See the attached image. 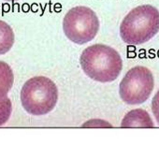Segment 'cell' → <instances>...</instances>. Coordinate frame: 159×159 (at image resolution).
I'll use <instances>...</instances> for the list:
<instances>
[{"label":"cell","instance_id":"obj_8","mask_svg":"<svg viewBox=\"0 0 159 159\" xmlns=\"http://www.w3.org/2000/svg\"><path fill=\"white\" fill-rule=\"evenodd\" d=\"M15 36L11 26L6 22L0 20V55L11 51L14 44Z\"/></svg>","mask_w":159,"mask_h":159},{"label":"cell","instance_id":"obj_11","mask_svg":"<svg viewBox=\"0 0 159 159\" xmlns=\"http://www.w3.org/2000/svg\"><path fill=\"white\" fill-rule=\"evenodd\" d=\"M6 1H16V0H6Z\"/></svg>","mask_w":159,"mask_h":159},{"label":"cell","instance_id":"obj_1","mask_svg":"<svg viewBox=\"0 0 159 159\" xmlns=\"http://www.w3.org/2000/svg\"><path fill=\"white\" fill-rule=\"evenodd\" d=\"M80 64L85 75L98 83L115 81L123 68L120 53L105 44H94L84 49Z\"/></svg>","mask_w":159,"mask_h":159},{"label":"cell","instance_id":"obj_10","mask_svg":"<svg viewBox=\"0 0 159 159\" xmlns=\"http://www.w3.org/2000/svg\"><path fill=\"white\" fill-rule=\"evenodd\" d=\"M152 111L154 115V118L159 125V90L154 95L152 100Z\"/></svg>","mask_w":159,"mask_h":159},{"label":"cell","instance_id":"obj_5","mask_svg":"<svg viewBox=\"0 0 159 159\" xmlns=\"http://www.w3.org/2000/svg\"><path fill=\"white\" fill-rule=\"evenodd\" d=\"M154 87V79L152 71L142 66L130 68L119 86L121 99L128 105L142 104L150 98Z\"/></svg>","mask_w":159,"mask_h":159},{"label":"cell","instance_id":"obj_7","mask_svg":"<svg viewBox=\"0 0 159 159\" xmlns=\"http://www.w3.org/2000/svg\"><path fill=\"white\" fill-rule=\"evenodd\" d=\"M14 74L12 68L4 61H0V100L8 97L13 86Z\"/></svg>","mask_w":159,"mask_h":159},{"label":"cell","instance_id":"obj_9","mask_svg":"<svg viewBox=\"0 0 159 159\" xmlns=\"http://www.w3.org/2000/svg\"><path fill=\"white\" fill-rule=\"evenodd\" d=\"M12 112L11 100L7 97L0 100V126L4 125L11 118Z\"/></svg>","mask_w":159,"mask_h":159},{"label":"cell","instance_id":"obj_6","mask_svg":"<svg viewBox=\"0 0 159 159\" xmlns=\"http://www.w3.org/2000/svg\"><path fill=\"white\" fill-rule=\"evenodd\" d=\"M122 127H153L152 118L149 113L141 109L130 111L125 114L121 123Z\"/></svg>","mask_w":159,"mask_h":159},{"label":"cell","instance_id":"obj_4","mask_svg":"<svg viewBox=\"0 0 159 159\" xmlns=\"http://www.w3.org/2000/svg\"><path fill=\"white\" fill-rule=\"evenodd\" d=\"M99 19L96 12L85 6L70 9L64 17L63 30L73 43L83 45L93 40L99 30Z\"/></svg>","mask_w":159,"mask_h":159},{"label":"cell","instance_id":"obj_3","mask_svg":"<svg viewBox=\"0 0 159 159\" xmlns=\"http://www.w3.org/2000/svg\"><path fill=\"white\" fill-rule=\"evenodd\" d=\"M20 98L23 108L29 114L45 115L55 108L58 100V89L51 79L36 76L25 83Z\"/></svg>","mask_w":159,"mask_h":159},{"label":"cell","instance_id":"obj_2","mask_svg":"<svg viewBox=\"0 0 159 159\" xmlns=\"http://www.w3.org/2000/svg\"><path fill=\"white\" fill-rule=\"evenodd\" d=\"M159 32V11L152 5H141L130 11L120 25L122 40L128 45H140Z\"/></svg>","mask_w":159,"mask_h":159}]
</instances>
